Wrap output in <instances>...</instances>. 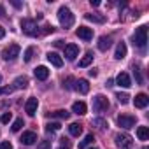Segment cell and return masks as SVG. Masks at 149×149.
<instances>
[{"mask_svg": "<svg viewBox=\"0 0 149 149\" xmlns=\"http://www.w3.org/2000/svg\"><path fill=\"white\" fill-rule=\"evenodd\" d=\"M93 142H95V137H93V133H90V135L84 137V140L79 142V149H84V147H88V146L93 144Z\"/></svg>", "mask_w": 149, "mask_h": 149, "instance_id": "obj_26", "label": "cell"}, {"mask_svg": "<svg viewBox=\"0 0 149 149\" xmlns=\"http://www.w3.org/2000/svg\"><path fill=\"white\" fill-rule=\"evenodd\" d=\"M13 6H14L16 9H19V7H21V4H19V2H13Z\"/></svg>", "mask_w": 149, "mask_h": 149, "instance_id": "obj_42", "label": "cell"}, {"mask_svg": "<svg viewBox=\"0 0 149 149\" xmlns=\"http://www.w3.org/2000/svg\"><path fill=\"white\" fill-rule=\"evenodd\" d=\"M86 19L93 21V23H105V16L100 13H93V14H86Z\"/></svg>", "mask_w": 149, "mask_h": 149, "instance_id": "obj_22", "label": "cell"}, {"mask_svg": "<svg viewBox=\"0 0 149 149\" xmlns=\"http://www.w3.org/2000/svg\"><path fill=\"white\" fill-rule=\"evenodd\" d=\"M93 109H95V112H105V111L109 109V100H107V97L97 95V97L93 98Z\"/></svg>", "mask_w": 149, "mask_h": 149, "instance_id": "obj_4", "label": "cell"}, {"mask_svg": "<svg viewBox=\"0 0 149 149\" xmlns=\"http://www.w3.org/2000/svg\"><path fill=\"white\" fill-rule=\"evenodd\" d=\"M133 74H135L137 83H139V84H142V83H144V79H142V74H140V70H139L137 67H133Z\"/></svg>", "mask_w": 149, "mask_h": 149, "instance_id": "obj_32", "label": "cell"}, {"mask_svg": "<svg viewBox=\"0 0 149 149\" xmlns=\"http://www.w3.org/2000/svg\"><path fill=\"white\" fill-rule=\"evenodd\" d=\"M116 144L121 147V149H130L133 146V139L128 135V133H118L116 135Z\"/></svg>", "mask_w": 149, "mask_h": 149, "instance_id": "obj_6", "label": "cell"}, {"mask_svg": "<svg viewBox=\"0 0 149 149\" xmlns=\"http://www.w3.org/2000/svg\"><path fill=\"white\" fill-rule=\"evenodd\" d=\"M90 76H91V77H97V76H98V70H97V68H91V70H90Z\"/></svg>", "mask_w": 149, "mask_h": 149, "instance_id": "obj_38", "label": "cell"}, {"mask_svg": "<svg viewBox=\"0 0 149 149\" xmlns=\"http://www.w3.org/2000/svg\"><path fill=\"white\" fill-rule=\"evenodd\" d=\"M47 118H58V119H68L70 118V112L68 111H54V112H49Z\"/></svg>", "mask_w": 149, "mask_h": 149, "instance_id": "obj_23", "label": "cell"}, {"mask_svg": "<svg viewBox=\"0 0 149 149\" xmlns=\"http://www.w3.org/2000/svg\"><path fill=\"white\" fill-rule=\"evenodd\" d=\"M91 149H97V147H91Z\"/></svg>", "mask_w": 149, "mask_h": 149, "instance_id": "obj_46", "label": "cell"}, {"mask_svg": "<svg viewBox=\"0 0 149 149\" xmlns=\"http://www.w3.org/2000/svg\"><path fill=\"white\" fill-rule=\"evenodd\" d=\"M37 149H51V140H42Z\"/></svg>", "mask_w": 149, "mask_h": 149, "instance_id": "obj_35", "label": "cell"}, {"mask_svg": "<svg viewBox=\"0 0 149 149\" xmlns=\"http://www.w3.org/2000/svg\"><path fill=\"white\" fill-rule=\"evenodd\" d=\"M76 90H77L79 93L86 95V93L90 91V84H88V81H86V79H79V81H76Z\"/></svg>", "mask_w": 149, "mask_h": 149, "instance_id": "obj_19", "label": "cell"}, {"mask_svg": "<svg viewBox=\"0 0 149 149\" xmlns=\"http://www.w3.org/2000/svg\"><path fill=\"white\" fill-rule=\"evenodd\" d=\"M47 61L51 63V65H54V67H61L63 65V58L58 54V53H47Z\"/></svg>", "mask_w": 149, "mask_h": 149, "instance_id": "obj_17", "label": "cell"}, {"mask_svg": "<svg viewBox=\"0 0 149 149\" xmlns=\"http://www.w3.org/2000/svg\"><path fill=\"white\" fill-rule=\"evenodd\" d=\"M33 74H35V77H37L39 81H46V79L49 77V70H47V67H44V65H39Z\"/></svg>", "mask_w": 149, "mask_h": 149, "instance_id": "obj_14", "label": "cell"}, {"mask_svg": "<svg viewBox=\"0 0 149 149\" xmlns=\"http://www.w3.org/2000/svg\"><path fill=\"white\" fill-rule=\"evenodd\" d=\"M0 149H13V144L7 140V142H2L0 144Z\"/></svg>", "mask_w": 149, "mask_h": 149, "instance_id": "obj_36", "label": "cell"}, {"mask_svg": "<svg viewBox=\"0 0 149 149\" xmlns=\"http://www.w3.org/2000/svg\"><path fill=\"white\" fill-rule=\"evenodd\" d=\"M33 54H35V47H33V46L26 47V51H25V61H26V63H28V61H32Z\"/></svg>", "mask_w": 149, "mask_h": 149, "instance_id": "obj_27", "label": "cell"}, {"mask_svg": "<svg viewBox=\"0 0 149 149\" xmlns=\"http://www.w3.org/2000/svg\"><path fill=\"white\" fill-rule=\"evenodd\" d=\"M19 46L18 44H11L9 47H6L4 51H2V56H4V60H7V61H13V60H16L18 56H19Z\"/></svg>", "mask_w": 149, "mask_h": 149, "instance_id": "obj_5", "label": "cell"}, {"mask_svg": "<svg viewBox=\"0 0 149 149\" xmlns=\"http://www.w3.org/2000/svg\"><path fill=\"white\" fill-rule=\"evenodd\" d=\"M98 49L100 51H107L111 46H112V37H107V35H102L100 39H98Z\"/></svg>", "mask_w": 149, "mask_h": 149, "instance_id": "obj_15", "label": "cell"}, {"mask_svg": "<svg viewBox=\"0 0 149 149\" xmlns=\"http://www.w3.org/2000/svg\"><path fill=\"white\" fill-rule=\"evenodd\" d=\"M68 132H70L72 137H79V135L83 133V126H81L79 123H72V125L68 126Z\"/></svg>", "mask_w": 149, "mask_h": 149, "instance_id": "obj_21", "label": "cell"}, {"mask_svg": "<svg viewBox=\"0 0 149 149\" xmlns=\"http://www.w3.org/2000/svg\"><path fill=\"white\" fill-rule=\"evenodd\" d=\"M105 84H107V86H114V81H112V79H109V81H107Z\"/></svg>", "mask_w": 149, "mask_h": 149, "instance_id": "obj_43", "label": "cell"}, {"mask_svg": "<svg viewBox=\"0 0 149 149\" xmlns=\"http://www.w3.org/2000/svg\"><path fill=\"white\" fill-rule=\"evenodd\" d=\"M91 123H93V125H95V126H98V128H100V130H104V128H105V126H107V123H105V121H104V119H102V118H97V119H93V121H91Z\"/></svg>", "mask_w": 149, "mask_h": 149, "instance_id": "obj_31", "label": "cell"}, {"mask_svg": "<svg viewBox=\"0 0 149 149\" xmlns=\"http://www.w3.org/2000/svg\"><path fill=\"white\" fill-rule=\"evenodd\" d=\"M77 54H79V47L76 44H67L65 46V56H67V60H70V61L76 60Z\"/></svg>", "mask_w": 149, "mask_h": 149, "instance_id": "obj_11", "label": "cell"}, {"mask_svg": "<svg viewBox=\"0 0 149 149\" xmlns=\"http://www.w3.org/2000/svg\"><path fill=\"white\" fill-rule=\"evenodd\" d=\"M11 119H13V114H11V112H6V114L0 116V123H4V125H6V123H9Z\"/></svg>", "mask_w": 149, "mask_h": 149, "instance_id": "obj_33", "label": "cell"}, {"mask_svg": "<svg viewBox=\"0 0 149 149\" xmlns=\"http://www.w3.org/2000/svg\"><path fill=\"white\" fill-rule=\"evenodd\" d=\"M133 104H135V107H137V109H144V107H147L149 98H147V95H146V93H139V95L135 97Z\"/></svg>", "mask_w": 149, "mask_h": 149, "instance_id": "obj_13", "label": "cell"}, {"mask_svg": "<svg viewBox=\"0 0 149 149\" xmlns=\"http://www.w3.org/2000/svg\"><path fill=\"white\" fill-rule=\"evenodd\" d=\"M58 21H60V25L63 28H70L74 25V14H72V11L68 7H65V6L60 7L58 9Z\"/></svg>", "mask_w": 149, "mask_h": 149, "instance_id": "obj_1", "label": "cell"}, {"mask_svg": "<svg viewBox=\"0 0 149 149\" xmlns=\"http://www.w3.org/2000/svg\"><path fill=\"white\" fill-rule=\"evenodd\" d=\"M142 149H147V147H142Z\"/></svg>", "mask_w": 149, "mask_h": 149, "instance_id": "obj_45", "label": "cell"}, {"mask_svg": "<svg viewBox=\"0 0 149 149\" xmlns=\"http://www.w3.org/2000/svg\"><path fill=\"white\" fill-rule=\"evenodd\" d=\"M60 149H68V140L67 139H61V147Z\"/></svg>", "mask_w": 149, "mask_h": 149, "instance_id": "obj_37", "label": "cell"}, {"mask_svg": "<svg viewBox=\"0 0 149 149\" xmlns=\"http://www.w3.org/2000/svg\"><path fill=\"white\" fill-rule=\"evenodd\" d=\"M0 81H2V76H0Z\"/></svg>", "mask_w": 149, "mask_h": 149, "instance_id": "obj_44", "label": "cell"}, {"mask_svg": "<svg viewBox=\"0 0 149 149\" xmlns=\"http://www.w3.org/2000/svg\"><path fill=\"white\" fill-rule=\"evenodd\" d=\"M72 83H76V81H74V77H67V81H63V88H67V90L74 88V86H72Z\"/></svg>", "mask_w": 149, "mask_h": 149, "instance_id": "obj_34", "label": "cell"}, {"mask_svg": "<svg viewBox=\"0 0 149 149\" xmlns=\"http://www.w3.org/2000/svg\"><path fill=\"white\" fill-rule=\"evenodd\" d=\"M19 142L25 144V146H32V144L37 142V133H35V132H25V133L21 135Z\"/></svg>", "mask_w": 149, "mask_h": 149, "instance_id": "obj_12", "label": "cell"}, {"mask_svg": "<svg viewBox=\"0 0 149 149\" xmlns=\"http://www.w3.org/2000/svg\"><path fill=\"white\" fill-rule=\"evenodd\" d=\"M4 37H6V28L0 26V39H4Z\"/></svg>", "mask_w": 149, "mask_h": 149, "instance_id": "obj_40", "label": "cell"}, {"mask_svg": "<svg viewBox=\"0 0 149 149\" xmlns=\"http://www.w3.org/2000/svg\"><path fill=\"white\" fill-rule=\"evenodd\" d=\"M86 111H88V107H86L84 102H76V104L72 105V112H74V114H77V116L86 114Z\"/></svg>", "mask_w": 149, "mask_h": 149, "instance_id": "obj_18", "label": "cell"}, {"mask_svg": "<svg viewBox=\"0 0 149 149\" xmlns=\"http://www.w3.org/2000/svg\"><path fill=\"white\" fill-rule=\"evenodd\" d=\"M118 125H119L121 128L128 130V128H132V126L135 125V116H130V114H121V116L118 118Z\"/></svg>", "mask_w": 149, "mask_h": 149, "instance_id": "obj_7", "label": "cell"}, {"mask_svg": "<svg viewBox=\"0 0 149 149\" xmlns=\"http://www.w3.org/2000/svg\"><path fill=\"white\" fill-rule=\"evenodd\" d=\"M26 86H28V77L26 76H19L13 83V90H25Z\"/></svg>", "mask_w": 149, "mask_h": 149, "instance_id": "obj_16", "label": "cell"}, {"mask_svg": "<svg viewBox=\"0 0 149 149\" xmlns=\"http://www.w3.org/2000/svg\"><path fill=\"white\" fill-rule=\"evenodd\" d=\"M60 128H61V125H60L58 121H53V123H47V125H46V130H47V132H58Z\"/></svg>", "mask_w": 149, "mask_h": 149, "instance_id": "obj_29", "label": "cell"}, {"mask_svg": "<svg viewBox=\"0 0 149 149\" xmlns=\"http://www.w3.org/2000/svg\"><path fill=\"white\" fill-rule=\"evenodd\" d=\"M116 98H118V102H119V104H123V105L130 102V95H128V93H121V91H119V93L116 95Z\"/></svg>", "mask_w": 149, "mask_h": 149, "instance_id": "obj_28", "label": "cell"}, {"mask_svg": "<svg viewBox=\"0 0 149 149\" xmlns=\"http://www.w3.org/2000/svg\"><path fill=\"white\" fill-rule=\"evenodd\" d=\"M125 56H126V44H125V42H119L118 47H116V54H114V58H116V60H123Z\"/></svg>", "mask_w": 149, "mask_h": 149, "instance_id": "obj_20", "label": "cell"}, {"mask_svg": "<svg viewBox=\"0 0 149 149\" xmlns=\"http://www.w3.org/2000/svg\"><path fill=\"white\" fill-rule=\"evenodd\" d=\"M76 35H77L79 39H83V40H91V39H93V30L88 28V26H79V28L76 30Z\"/></svg>", "mask_w": 149, "mask_h": 149, "instance_id": "obj_9", "label": "cell"}, {"mask_svg": "<svg viewBox=\"0 0 149 149\" xmlns=\"http://www.w3.org/2000/svg\"><path fill=\"white\" fill-rule=\"evenodd\" d=\"M37 107H39V100L37 98H28L26 100V104H25V111H26V114L28 116H35V112H37Z\"/></svg>", "mask_w": 149, "mask_h": 149, "instance_id": "obj_10", "label": "cell"}, {"mask_svg": "<svg viewBox=\"0 0 149 149\" xmlns=\"http://www.w3.org/2000/svg\"><path fill=\"white\" fill-rule=\"evenodd\" d=\"M146 42H147V26L142 25V26H139V28L135 30V33H133V46L144 49V47H146Z\"/></svg>", "mask_w": 149, "mask_h": 149, "instance_id": "obj_2", "label": "cell"}, {"mask_svg": "<svg viewBox=\"0 0 149 149\" xmlns=\"http://www.w3.org/2000/svg\"><path fill=\"white\" fill-rule=\"evenodd\" d=\"M21 126H25V121H23L21 118H18V119L13 123V126H11V128H13V132H19V130H21Z\"/></svg>", "mask_w": 149, "mask_h": 149, "instance_id": "obj_30", "label": "cell"}, {"mask_svg": "<svg viewBox=\"0 0 149 149\" xmlns=\"http://www.w3.org/2000/svg\"><path fill=\"white\" fill-rule=\"evenodd\" d=\"M137 137H139V140H149V128L147 126H139L137 128Z\"/></svg>", "mask_w": 149, "mask_h": 149, "instance_id": "obj_24", "label": "cell"}, {"mask_svg": "<svg viewBox=\"0 0 149 149\" xmlns=\"http://www.w3.org/2000/svg\"><path fill=\"white\" fill-rule=\"evenodd\" d=\"M116 83H118V86H121V88H130V86H132V79H130V76H128L126 72H119V74H118Z\"/></svg>", "mask_w": 149, "mask_h": 149, "instance_id": "obj_8", "label": "cell"}, {"mask_svg": "<svg viewBox=\"0 0 149 149\" xmlns=\"http://www.w3.org/2000/svg\"><path fill=\"white\" fill-rule=\"evenodd\" d=\"M0 18H6V9H4V6H0Z\"/></svg>", "mask_w": 149, "mask_h": 149, "instance_id": "obj_39", "label": "cell"}, {"mask_svg": "<svg viewBox=\"0 0 149 149\" xmlns=\"http://www.w3.org/2000/svg\"><path fill=\"white\" fill-rule=\"evenodd\" d=\"M91 61H93V54H91V53H86V54L81 58V61H79V67H81V68H84V67H90V65H91Z\"/></svg>", "mask_w": 149, "mask_h": 149, "instance_id": "obj_25", "label": "cell"}, {"mask_svg": "<svg viewBox=\"0 0 149 149\" xmlns=\"http://www.w3.org/2000/svg\"><path fill=\"white\" fill-rule=\"evenodd\" d=\"M21 30L28 37H37L39 35V26H37V23L33 19H23L21 21Z\"/></svg>", "mask_w": 149, "mask_h": 149, "instance_id": "obj_3", "label": "cell"}, {"mask_svg": "<svg viewBox=\"0 0 149 149\" xmlns=\"http://www.w3.org/2000/svg\"><path fill=\"white\" fill-rule=\"evenodd\" d=\"M91 6H93V7H98V6H100V0H91Z\"/></svg>", "mask_w": 149, "mask_h": 149, "instance_id": "obj_41", "label": "cell"}]
</instances>
